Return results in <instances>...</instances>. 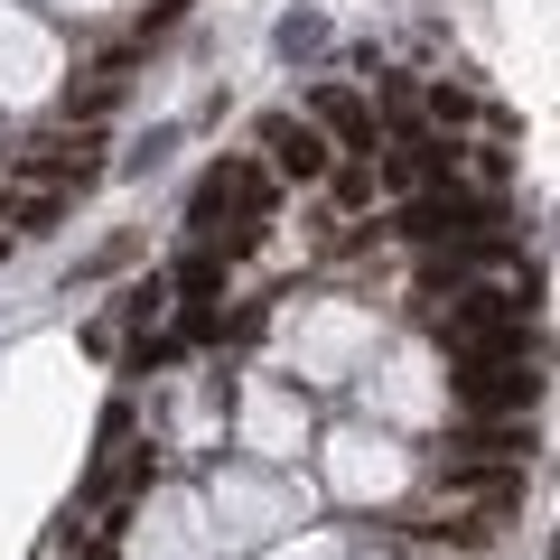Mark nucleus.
<instances>
[{
  "instance_id": "1",
  "label": "nucleus",
  "mask_w": 560,
  "mask_h": 560,
  "mask_svg": "<svg viewBox=\"0 0 560 560\" xmlns=\"http://www.w3.org/2000/svg\"><path fill=\"white\" fill-rule=\"evenodd\" d=\"M541 393H551V374H541V327H514V337L477 346V355L458 364V401H467L477 420L541 411Z\"/></svg>"
},
{
  "instance_id": "2",
  "label": "nucleus",
  "mask_w": 560,
  "mask_h": 560,
  "mask_svg": "<svg viewBox=\"0 0 560 560\" xmlns=\"http://www.w3.org/2000/svg\"><path fill=\"white\" fill-rule=\"evenodd\" d=\"M103 178V121H57V131L20 140L0 160V187H57V197H84Z\"/></svg>"
},
{
  "instance_id": "3",
  "label": "nucleus",
  "mask_w": 560,
  "mask_h": 560,
  "mask_svg": "<svg viewBox=\"0 0 560 560\" xmlns=\"http://www.w3.org/2000/svg\"><path fill=\"white\" fill-rule=\"evenodd\" d=\"M215 215H271V168L261 160H215L197 178V197H187V224H215Z\"/></svg>"
},
{
  "instance_id": "4",
  "label": "nucleus",
  "mask_w": 560,
  "mask_h": 560,
  "mask_svg": "<svg viewBox=\"0 0 560 560\" xmlns=\"http://www.w3.org/2000/svg\"><path fill=\"white\" fill-rule=\"evenodd\" d=\"M308 121H318V131L337 140V150H355V160H374V150H383L374 103H364L355 84H337V75H327V84H308Z\"/></svg>"
},
{
  "instance_id": "5",
  "label": "nucleus",
  "mask_w": 560,
  "mask_h": 560,
  "mask_svg": "<svg viewBox=\"0 0 560 560\" xmlns=\"http://www.w3.org/2000/svg\"><path fill=\"white\" fill-rule=\"evenodd\" d=\"M253 140L271 150V178H300V187H318V178H327V160H337L318 121H290V113H261V131H253Z\"/></svg>"
},
{
  "instance_id": "6",
  "label": "nucleus",
  "mask_w": 560,
  "mask_h": 560,
  "mask_svg": "<svg viewBox=\"0 0 560 560\" xmlns=\"http://www.w3.org/2000/svg\"><path fill=\"white\" fill-rule=\"evenodd\" d=\"M121 84H131V57H103L94 75H84V94H66V121H103L121 103Z\"/></svg>"
},
{
  "instance_id": "7",
  "label": "nucleus",
  "mask_w": 560,
  "mask_h": 560,
  "mask_svg": "<svg viewBox=\"0 0 560 560\" xmlns=\"http://www.w3.org/2000/svg\"><path fill=\"white\" fill-rule=\"evenodd\" d=\"M66 206L75 197H57V187H10V224H20V234H57Z\"/></svg>"
},
{
  "instance_id": "8",
  "label": "nucleus",
  "mask_w": 560,
  "mask_h": 560,
  "mask_svg": "<svg viewBox=\"0 0 560 560\" xmlns=\"http://www.w3.org/2000/svg\"><path fill=\"white\" fill-rule=\"evenodd\" d=\"M327 187H337L346 215H364V206H374V160H355V150H346V160H327Z\"/></svg>"
},
{
  "instance_id": "9",
  "label": "nucleus",
  "mask_w": 560,
  "mask_h": 560,
  "mask_svg": "<svg viewBox=\"0 0 560 560\" xmlns=\"http://www.w3.org/2000/svg\"><path fill=\"white\" fill-rule=\"evenodd\" d=\"M178 290H187V300H215V290H224V253H215V243L178 253Z\"/></svg>"
},
{
  "instance_id": "10",
  "label": "nucleus",
  "mask_w": 560,
  "mask_h": 560,
  "mask_svg": "<svg viewBox=\"0 0 560 560\" xmlns=\"http://www.w3.org/2000/svg\"><path fill=\"white\" fill-rule=\"evenodd\" d=\"M280 47H290V57H308V47H327V28H318V20H290V28H280Z\"/></svg>"
}]
</instances>
